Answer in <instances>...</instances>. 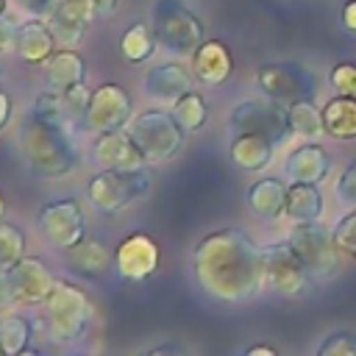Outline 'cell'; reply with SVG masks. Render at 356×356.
<instances>
[{
    "label": "cell",
    "mask_w": 356,
    "mask_h": 356,
    "mask_svg": "<svg viewBox=\"0 0 356 356\" xmlns=\"http://www.w3.org/2000/svg\"><path fill=\"white\" fill-rule=\"evenodd\" d=\"M189 273L203 298L220 306L256 300L264 286L261 245L245 228H214L203 234L189 253Z\"/></svg>",
    "instance_id": "cell-1"
},
{
    "label": "cell",
    "mask_w": 356,
    "mask_h": 356,
    "mask_svg": "<svg viewBox=\"0 0 356 356\" xmlns=\"http://www.w3.org/2000/svg\"><path fill=\"white\" fill-rule=\"evenodd\" d=\"M75 125L64 117L28 108L17 131V156L36 181H61L81 167V145Z\"/></svg>",
    "instance_id": "cell-2"
},
{
    "label": "cell",
    "mask_w": 356,
    "mask_h": 356,
    "mask_svg": "<svg viewBox=\"0 0 356 356\" xmlns=\"http://www.w3.org/2000/svg\"><path fill=\"white\" fill-rule=\"evenodd\" d=\"M128 131L150 167H164L175 161L184 153L186 136H189L178 125L172 108H164V106H147L136 111L134 120L128 122Z\"/></svg>",
    "instance_id": "cell-3"
},
{
    "label": "cell",
    "mask_w": 356,
    "mask_h": 356,
    "mask_svg": "<svg viewBox=\"0 0 356 356\" xmlns=\"http://www.w3.org/2000/svg\"><path fill=\"white\" fill-rule=\"evenodd\" d=\"M153 189V172L147 170H95L86 178V203L89 209L117 217L145 200Z\"/></svg>",
    "instance_id": "cell-4"
},
{
    "label": "cell",
    "mask_w": 356,
    "mask_h": 356,
    "mask_svg": "<svg viewBox=\"0 0 356 356\" xmlns=\"http://www.w3.org/2000/svg\"><path fill=\"white\" fill-rule=\"evenodd\" d=\"M42 312H44V331L56 345H70L83 339V334L92 325V300L86 289L64 278L56 281V289L44 300Z\"/></svg>",
    "instance_id": "cell-5"
},
{
    "label": "cell",
    "mask_w": 356,
    "mask_h": 356,
    "mask_svg": "<svg viewBox=\"0 0 356 356\" xmlns=\"http://www.w3.org/2000/svg\"><path fill=\"white\" fill-rule=\"evenodd\" d=\"M150 25L156 31L159 44L172 58H192V53L206 39L203 19L184 0H153Z\"/></svg>",
    "instance_id": "cell-6"
},
{
    "label": "cell",
    "mask_w": 356,
    "mask_h": 356,
    "mask_svg": "<svg viewBox=\"0 0 356 356\" xmlns=\"http://www.w3.org/2000/svg\"><path fill=\"white\" fill-rule=\"evenodd\" d=\"M228 131L231 134H259L270 139L275 147L292 139L286 106L273 97H245L228 111Z\"/></svg>",
    "instance_id": "cell-7"
},
{
    "label": "cell",
    "mask_w": 356,
    "mask_h": 356,
    "mask_svg": "<svg viewBox=\"0 0 356 356\" xmlns=\"http://www.w3.org/2000/svg\"><path fill=\"white\" fill-rule=\"evenodd\" d=\"M36 231L39 236L58 253L70 250L89 234L86 209L78 197H50L36 209Z\"/></svg>",
    "instance_id": "cell-8"
},
{
    "label": "cell",
    "mask_w": 356,
    "mask_h": 356,
    "mask_svg": "<svg viewBox=\"0 0 356 356\" xmlns=\"http://www.w3.org/2000/svg\"><path fill=\"white\" fill-rule=\"evenodd\" d=\"M256 86L264 97L292 106L298 100H314L320 92V78L298 61H267L256 70Z\"/></svg>",
    "instance_id": "cell-9"
},
{
    "label": "cell",
    "mask_w": 356,
    "mask_h": 356,
    "mask_svg": "<svg viewBox=\"0 0 356 356\" xmlns=\"http://www.w3.org/2000/svg\"><path fill=\"white\" fill-rule=\"evenodd\" d=\"M261 259H264V286L270 292L292 300V298H303L312 289L314 278L286 239L261 245Z\"/></svg>",
    "instance_id": "cell-10"
},
{
    "label": "cell",
    "mask_w": 356,
    "mask_h": 356,
    "mask_svg": "<svg viewBox=\"0 0 356 356\" xmlns=\"http://www.w3.org/2000/svg\"><path fill=\"white\" fill-rule=\"evenodd\" d=\"M292 250L303 259L306 270L312 273L314 281H328L337 275L339 270V250L334 242V234L325 231L320 222H303V225H292L284 236Z\"/></svg>",
    "instance_id": "cell-11"
},
{
    "label": "cell",
    "mask_w": 356,
    "mask_h": 356,
    "mask_svg": "<svg viewBox=\"0 0 356 356\" xmlns=\"http://www.w3.org/2000/svg\"><path fill=\"white\" fill-rule=\"evenodd\" d=\"M134 97L122 83L106 81L97 83L92 89V100L86 108V122L83 131L89 134H106V131H117V128H128V122L134 120Z\"/></svg>",
    "instance_id": "cell-12"
},
{
    "label": "cell",
    "mask_w": 356,
    "mask_h": 356,
    "mask_svg": "<svg viewBox=\"0 0 356 356\" xmlns=\"http://www.w3.org/2000/svg\"><path fill=\"white\" fill-rule=\"evenodd\" d=\"M159 264H161V248L145 231L125 234L114 248V275L120 281H131V284L147 281L150 275L159 273Z\"/></svg>",
    "instance_id": "cell-13"
},
{
    "label": "cell",
    "mask_w": 356,
    "mask_h": 356,
    "mask_svg": "<svg viewBox=\"0 0 356 356\" xmlns=\"http://www.w3.org/2000/svg\"><path fill=\"white\" fill-rule=\"evenodd\" d=\"M195 75L192 67L184 64V58H170V61H159L153 64L145 75H142V95L150 106H164L172 108L186 92L195 89Z\"/></svg>",
    "instance_id": "cell-14"
},
{
    "label": "cell",
    "mask_w": 356,
    "mask_h": 356,
    "mask_svg": "<svg viewBox=\"0 0 356 356\" xmlns=\"http://www.w3.org/2000/svg\"><path fill=\"white\" fill-rule=\"evenodd\" d=\"M86 159L95 170H147L150 167L128 128L95 134L89 142Z\"/></svg>",
    "instance_id": "cell-15"
},
{
    "label": "cell",
    "mask_w": 356,
    "mask_h": 356,
    "mask_svg": "<svg viewBox=\"0 0 356 356\" xmlns=\"http://www.w3.org/2000/svg\"><path fill=\"white\" fill-rule=\"evenodd\" d=\"M56 273L39 256H25L19 264L8 270V286L14 298V309H36L44 306L50 292L56 289Z\"/></svg>",
    "instance_id": "cell-16"
},
{
    "label": "cell",
    "mask_w": 356,
    "mask_h": 356,
    "mask_svg": "<svg viewBox=\"0 0 356 356\" xmlns=\"http://www.w3.org/2000/svg\"><path fill=\"white\" fill-rule=\"evenodd\" d=\"M95 19H97V8L92 0H56L53 11L47 14L58 47H78Z\"/></svg>",
    "instance_id": "cell-17"
},
{
    "label": "cell",
    "mask_w": 356,
    "mask_h": 356,
    "mask_svg": "<svg viewBox=\"0 0 356 356\" xmlns=\"http://www.w3.org/2000/svg\"><path fill=\"white\" fill-rule=\"evenodd\" d=\"M189 67L200 86L220 89L234 75V53L222 39H203L200 47L192 53Z\"/></svg>",
    "instance_id": "cell-18"
},
{
    "label": "cell",
    "mask_w": 356,
    "mask_h": 356,
    "mask_svg": "<svg viewBox=\"0 0 356 356\" xmlns=\"http://www.w3.org/2000/svg\"><path fill=\"white\" fill-rule=\"evenodd\" d=\"M64 261L75 275L92 281H100L108 273H114V250L95 234H86L78 245L64 250Z\"/></svg>",
    "instance_id": "cell-19"
},
{
    "label": "cell",
    "mask_w": 356,
    "mask_h": 356,
    "mask_svg": "<svg viewBox=\"0 0 356 356\" xmlns=\"http://www.w3.org/2000/svg\"><path fill=\"white\" fill-rule=\"evenodd\" d=\"M58 47L47 17H25L17 25V58L28 67H42Z\"/></svg>",
    "instance_id": "cell-20"
},
{
    "label": "cell",
    "mask_w": 356,
    "mask_h": 356,
    "mask_svg": "<svg viewBox=\"0 0 356 356\" xmlns=\"http://www.w3.org/2000/svg\"><path fill=\"white\" fill-rule=\"evenodd\" d=\"M331 156L328 150L320 145V142H303L298 147H292L284 159V175L292 181H300V184H320L331 175Z\"/></svg>",
    "instance_id": "cell-21"
},
{
    "label": "cell",
    "mask_w": 356,
    "mask_h": 356,
    "mask_svg": "<svg viewBox=\"0 0 356 356\" xmlns=\"http://www.w3.org/2000/svg\"><path fill=\"white\" fill-rule=\"evenodd\" d=\"M286 189L289 184H284L275 175H261L256 181L248 184L245 189V206L250 209L253 217L273 222L278 217H284V206H286Z\"/></svg>",
    "instance_id": "cell-22"
},
{
    "label": "cell",
    "mask_w": 356,
    "mask_h": 356,
    "mask_svg": "<svg viewBox=\"0 0 356 356\" xmlns=\"http://www.w3.org/2000/svg\"><path fill=\"white\" fill-rule=\"evenodd\" d=\"M86 75H89V67L75 47H56V53L42 64L44 86L56 92H67L70 86L83 83Z\"/></svg>",
    "instance_id": "cell-23"
},
{
    "label": "cell",
    "mask_w": 356,
    "mask_h": 356,
    "mask_svg": "<svg viewBox=\"0 0 356 356\" xmlns=\"http://www.w3.org/2000/svg\"><path fill=\"white\" fill-rule=\"evenodd\" d=\"M275 145L259 134H231L228 159L239 172H264L273 164Z\"/></svg>",
    "instance_id": "cell-24"
},
{
    "label": "cell",
    "mask_w": 356,
    "mask_h": 356,
    "mask_svg": "<svg viewBox=\"0 0 356 356\" xmlns=\"http://www.w3.org/2000/svg\"><path fill=\"white\" fill-rule=\"evenodd\" d=\"M325 214V197L320 184H300L292 181L286 189V206H284V217L292 225H303V222H320Z\"/></svg>",
    "instance_id": "cell-25"
},
{
    "label": "cell",
    "mask_w": 356,
    "mask_h": 356,
    "mask_svg": "<svg viewBox=\"0 0 356 356\" xmlns=\"http://www.w3.org/2000/svg\"><path fill=\"white\" fill-rule=\"evenodd\" d=\"M117 50L122 56L125 64H145L153 58V53L159 50V39H156V31L150 22L145 19H136L131 25H125V31L120 33V42H117Z\"/></svg>",
    "instance_id": "cell-26"
},
{
    "label": "cell",
    "mask_w": 356,
    "mask_h": 356,
    "mask_svg": "<svg viewBox=\"0 0 356 356\" xmlns=\"http://www.w3.org/2000/svg\"><path fill=\"white\" fill-rule=\"evenodd\" d=\"M323 122H325L328 136L339 142H353L356 139V97L334 95L323 106Z\"/></svg>",
    "instance_id": "cell-27"
},
{
    "label": "cell",
    "mask_w": 356,
    "mask_h": 356,
    "mask_svg": "<svg viewBox=\"0 0 356 356\" xmlns=\"http://www.w3.org/2000/svg\"><path fill=\"white\" fill-rule=\"evenodd\" d=\"M286 114H289L292 136H298L303 142H320L325 136L323 108H317L314 100H298V103L286 106Z\"/></svg>",
    "instance_id": "cell-28"
},
{
    "label": "cell",
    "mask_w": 356,
    "mask_h": 356,
    "mask_svg": "<svg viewBox=\"0 0 356 356\" xmlns=\"http://www.w3.org/2000/svg\"><path fill=\"white\" fill-rule=\"evenodd\" d=\"M31 339H33V323L28 314L17 309L0 312V345L8 356H17L19 350H25Z\"/></svg>",
    "instance_id": "cell-29"
},
{
    "label": "cell",
    "mask_w": 356,
    "mask_h": 356,
    "mask_svg": "<svg viewBox=\"0 0 356 356\" xmlns=\"http://www.w3.org/2000/svg\"><path fill=\"white\" fill-rule=\"evenodd\" d=\"M172 114H175L178 125H181L186 134H200V131L209 125V117H211L209 103H206L203 92H197V89L186 92V95L172 106Z\"/></svg>",
    "instance_id": "cell-30"
},
{
    "label": "cell",
    "mask_w": 356,
    "mask_h": 356,
    "mask_svg": "<svg viewBox=\"0 0 356 356\" xmlns=\"http://www.w3.org/2000/svg\"><path fill=\"white\" fill-rule=\"evenodd\" d=\"M28 256V236L25 228L3 220L0 222V270H11L14 264H19Z\"/></svg>",
    "instance_id": "cell-31"
},
{
    "label": "cell",
    "mask_w": 356,
    "mask_h": 356,
    "mask_svg": "<svg viewBox=\"0 0 356 356\" xmlns=\"http://www.w3.org/2000/svg\"><path fill=\"white\" fill-rule=\"evenodd\" d=\"M61 100H64V108H67V117L75 128L83 131V122H86V108H89V100H92V89L83 83H75L70 86L67 92H61Z\"/></svg>",
    "instance_id": "cell-32"
},
{
    "label": "cell",
    "mask_w": 356,
    "mask_h": 356,
    "mask_svg": "<svg viewBox=\"0 0 356 356\" xmlns=\"http://www.w3.org/2000/svg\"><path fill=\"white\" fill-rule=\"evenodd\" d=\"M334 234V242H337V250L348 259L356 261V209H350L348 214H342L337 220V225L331 228Z\"/></svg>",
    "instance_id": "cell-33"
},
{
    "label": "cell",
    "mask_w": 356,
    "mask_h": 356,
    "mask_svg": "<svg viewBox=\"0 0 356 356\" xmlns=\"http://www.w3.org/2000/svg\"><path fill=\"white\" fill-rule=\"evenodd\" d=\"M314 356H356V334L353 331H331L317 345Z\"/></svg>",
    "instance_id": "cell-34"
},
{
    "label": "cell",
    "mask_w": 356,
    "mask_h": 356,
    "mask_svg": "<svg viewBox=\"0 0 356 356\" xmlns=\"http://www.w3.org/2000/svg\"><path fill=\"white\" fill-rule=\"evenodd\" d=\"M328 86L337 95L356 97V64H334L328 72Z\"/></svg>",
    "instance_id": "cell-35"
},
{
    "label": "cell",
    "mask_w": 356,
    "mask_h": 356,
    "mask_svg": "<svg viewBox=\"0 0 356 356\" xmlns=\"http://www.w3.org/2000/svg\"><path fill=\"white\" fill-rule=\"evenodd\" d=\"M337 200L348 209H356V159H350V164L337 178Z\"/></svg>",
    "instance_id": "cell-36"
},
{
    "label": "cell",
    "mask_w": 356,
    "mask_h": 356,
    "mask_svg": "<svg viewBox=\"0 0 356 356\" xmlns=\"http://www.w3.org/2000/svg\"><path fill=\"white\" fill-rule=\"evenodd\" d=\"M17 25L8 14L0 17V58H8V56H17Z\"/></svg>",
    "instance_id": "cell-37"
},
{
    "label": "cell",
    "mask_w": 356,
    "mask_h": 356,
    "mask_svg": "<svg viewBox=\"0 0 356 356\" xmlns=\"http://www.w3.org/2000/svg\"><path fill=\"white\" fill-rule=\"evenodd\" d=\"M14 6L25 14V17H47L56 6V0H14Z\"/></svg>",
    "instance_id": "cell-38"
},
{
    "label": "cell",
    "mask_w": 356,
    "mask_h": 356,
    "mask_svg": "<svg viewBox=\"0 0 356 356\" xmlns=\"http://www.w3.org/2000/svg\"><path fill=\"white\" fill-rule=\"evenodd\" d=\"M14 120V95L0 83V134L11 125Z\"/></svg>",
    "instance_id": "cell-39"
},
{
    "label": "cell",
    "mask_w": 356,
    "mask_h": 356,
    "mask_svg": "<svg viewBox=\"0 0 356 356\" xmlns=\"http://www.w3.org/2000/svg\"><path fill=\"white\" fill-rule=\"evenodd\" d=\"M339 25L356 36V0H345L339 8Z\"/></svg>",
    "instance_id": "cell-40"
},
{
    "label": "cell",
    "mask_w": 356,
    "mask_h": 356,
    "mask_svg": "<svg viewBox=\"0 0 356 356\" xmlns=\"http://www.w3.org/2000/svg\"><path fill=\"white\" fill-rule=\"evenodd\" d=\"M142 356H186V350L181 345H175V342H161V345L147 348Z\"/></svg>",
    "instance_id": "cell-41"
},
{
    "label": "cell",
    "mask_w": 356,
    "mask_h": 356,
    "mask_svg": "<svg viewBox=\"0 0 356 356\" xmlns=\"http://www.w3.org/2000/svg\"><path fill=\"white\" fill-rule=\"evenodd\" d=\"M14 309V298H11V286H8V270H0V312Z\"/></svg>",
    "instance_id": "cell-42"
},
{
    "label": "cell",
    "mask_w": 356,
    "mask_h": 356,
    "mask_svg": "<svg viewBox=\"0 0 356 356\" xmlns=\"http://www.w3.org/2000/svg\"><path fill=\"white\" fill-rule=\"evenodd\" d=\"M242 356H281V353H278V348L270 345V342H253V345H248V348L242 350Z\"/></svg>",
    "instance_id": "cell-43"
},
{
    "label": "cell",
    "mask_w": 356,
    "mask_h": 356,
    "mask_svg": "<svg viewBox=\"0 0 356 356\" xmlns=\"http://www.w3.org/2000/svg\"><path fill=\"white\" fill-rule=\"evenodd\" d=\"M92 3H95V8H97V17H108V14H114V11L120 8L122 0H92Z\"/></svg>",
    "instance_id": "cell-44"
},
{
    "label": "cell",
    "mask_w": 356,
    "mask_h": 356,
    "mask_svg": "<svg viewBox=\"0 0 356 356\" xmlns=\"http://www.w3.org/2000/svg\"><path fill=\"white\" fill-rule=\"evenodd\" d=\"M17 356H42V350H39V348H33V345H28V348H25V350H19Z\"/></svg>",
    "instance_id": "cell-45"
},
{
    "label": "cell",
    "mask_w": 356,
    "mask_h": 356,
    "mask_svg": "<svg viewBox=\"0 0 356 356\" xmlns=\"http://www.w3.org/2000/svg\"><path fill=\"white\" fill-rule=\"evenodd\" d=\"M6 211H8V203H6V195L0 192V222L6 220Z\"/></svg>",
    "instance_id": "cell-46"
},
{
    "label": "cell",
    "mask_w": 356,
    "mask_h": 356,
    "mask_svg": "<svg viewBox=\"0 0 356 356\" xmlns=\"http://www.w3.org/2000/svg\"><path fill=\"white\" fill-rule=\"evenodd\" d=\"M8 14V0H0V17H6Z\"/></svg>",
    "instance_id": "cell-47"
},
{
    "label": "cell",
    "mask_w": 356,
    "mask_h": 356,
    "mask_svg": "<svg viewBox=\"0 0 356 356\" xmlns=\"http://www.w3.org/2000/svg\"><path fill=\"white\" fill-rule=\"evenodd\" d=\"M0 356H8V353H6V350H3V345H0Z\"/></svg>",
    "instance_id": "cell-48"
},
{
    "label": "cell",
    "mask_w": 356,
    "mask_h": 356,
    "mask_svg": "<svg viewBox=\"0 0 356 356\" xmlns=\"http://www.w3.org/2000/svg\"><path fill=\"white\" fill-rule=\"evenodd\" d=\"M75 356H95V353H75Z\"/></svg>",
    "instance_id": "cell-49"
}]
</instances>
